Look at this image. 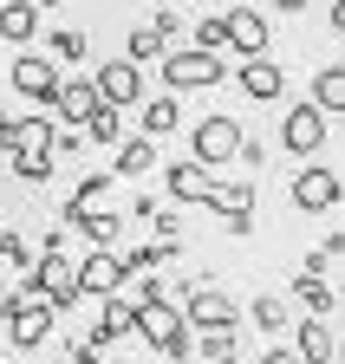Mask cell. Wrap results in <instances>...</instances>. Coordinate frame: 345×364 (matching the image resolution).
<instances>
[{
    "mask_svg": "<svg viewBox=\"0 0 345 364\" xmlns=\"http://www.w3.org/2000/svg\"><path fill=\"white\" fill-rule=\"evenodd\" d=\"M0 318H7V345H14V351H33V345H46V332H53L59 306L20 287V293H7V299H0Z\"/></svg>",
    "mask_w": 345,
    "mask_h": 364,
    "instance_id": "7a4b0ae2",
    "label": "cell"
},
{
    "mask_svg": "<svg viewBox=\"0 0 345 364\" xmlns=\"http://www.w3.org/2000/svg\"><path fill=\"white\" fill-rule=\"evenodd\" d=\"M39 254H33V241L26 235H14V228H0V267H33Z\"/></svg>",
    "mask_w": 345,
    "mask_h": 364,
    "instance_id": "1f68e13d",
    "label": "cell"
},
{
    "mask_svg": "<svg viewBox=\"0 0 345 364\" xmlns=\"http://www.w3.org/2000/svg\"><path fill=\"white\" fill-rule=\"evenodd\" d=\"M14 124H20V117H7V111H0V150L14 144Z\"/></svg>",
    "mask_w": 345,
    "mask_h": 364,
    "instance_id": "f35d334b",
    "label": "cell"
},
{
    "mask_svg": "<svg viewBox=\"0 0 345 364\" xmlns=\"http://www.w3.org/2000/svg\"><path fill=\"white\" fill-rule=\"evenodd\" d=\"M241 91H248L254 105H274V98H287V72L274 59H248L241 65Z\"/></svg>",
    "mask_w": 345,
    "mask_h": 364,
    "instance_id": "ac0fdd59",
    "label": "cell"
},
{
    "mask_svg": "<svg viewBox=\"0 0 345 364\" xmlns=\"http://www.w3.org/2000/svg\"><path fill=\"white\" fill-rule=\"evenodd\" d=\"M222 78H228L222 53H196V46H189V53H169L163 59V85L169 91H215Z\"/></svg>",
    "mask_w": 345,
    "mask_h": 364,
    "instance_id": "5b68a950",
    "label": "cell"
},
{
    "mask_svg": "<svg viewBox=\"0 0 345 364\" xmlns=\"http://www.w3.org/2000/svg\"><path fill=\"white\" fill-rule=\"evenodd\" d=\"M280 144H287L293 156H307V163H313V156L326 150V111H319L313 98H307V105H287V124H280Z\"/></svg>",
    "mask_w": 345,
    "mask_h": 364,
    "instance_id": "52a82bcc",
    "label": "cell"
},
{
    "mask_svg": "<svg viewBox=\"0 0 345 364\" xmlns=\"http://www.w3.org/2000/svg\"><path fill=\"white\" fill-rule=\"evenodd\" d=\"M0 228H7V221H0Z\"/></svg>",
    "mask_w": 345,
    "mask_h": 364,
    "instance_id": "7dc6e473",
    "label": "cell"
},
{
    "mask_svg": "<svg viewBox=\"0 0 345 364\" xmlns=\"http://www.w3.org/2000/svg\"><path fill=\"white\" fill-rule=\"evenodd\" d=\"M326 254H345V235H332V241H326Z\"/></svg>",
    "mask_w": 345,
    "mask_h": 364,
    "instance_id": "60d3db41",
    "label": "cell"
},
{
    "mask_svg": "<svg viewBox=\"0 0 345 364\" xmlns=\"http://www.w3.org/2000/svg\"><path fill=\"white\" fill-rule=\"evenodd\" d=\"M261 364H307V358H299L293 345H274V351H261Z\"/></svg>",
    "mask_w": 345,
    "mask_h": 364,
    "instance_id": "d590c367",
    "label": "cell"
},
{
    "mask_svg": "<svg viewBox=\"0 0 345 364\" xmlns=\"http://www.w3.org/2000/svg\"><path fill=\"white\" fill-rule=\"evenodd\" d=\"M293 306H299V312H313V318H326V312L339 306V287H326V273L299 267V273H293Z\"/></svg>",
    "mask_w": 345,
    "mask_h": 364,
    "instance_id": "d6986e66",
    "label": "cell"
},
{
    "mask_svg": "<svg viewBox=\"0 0 345 364\" xmlns=\"http://www.w3.org/2000/svg\"><path fill=\"white\" fill-rule=\"evenodd\" d=\"M176 124H183L176 91H163V98H144V136H156V144H163V136L176 130Z\"/></svg>",
    "mask_w": 345,
    "mask_h": 364,
    "instance_id": "603a6c76",
    "label": "cell"
},
{
    "mask_svg": "<svg viewBox=\"0 0 345 364\" xmlns=\"http://www.w3.org/2000/svg\"><path fill=\"white\" fill-rule=\"evenodd\" d=\"M137 332V299H124V293H111L105 299V312L92 318V338H85V345H98V351H111L117 338H131Z\"/></svg>",
    "mask_w": 345,
    "mask_h": 364,
    "instance_id": "9a60e30c",
    "label": "cell"
},
{
    "mask_svg": "<svg viewBox=\"0 0 345 364\" xmlns=\"http://www.w3.org/2000/svg\"><path fill=\"white\" fill-rule=\"evenodd\" d=\"M26 293L53 299L59 312L78 306V299H85V287H78V260H65V254H39V260L26 267Z\"/></svg>",
    "mask_w": 345,
    "mask_h": 364,
    "instance_id": "277c9868",
    "label": "cell"
},
{
    "mask_svg": "<svg viewBox=\"0 0 345 364\" xmlns=\"http://www.w3.org/2000/svg\"><path fill=\"white\" fill-rule=\"evenodd\" d=\"M235 338H241V326H202L196 332V351L215 364V358H235Z\"/></svg>",
    "mask_w": 345,
    "mask_h": 364,
    "instance_id": "f1b7e54d",
    "label": "cell"
},
{
    "mask_svg": "<svg viewBox=\"0 0 345 364\" xmlns=\"http://www.w3.org/2000/svg\"><path fill=\"white\" fill-rule=\"evenodd\" d=\"M72 228H78V235L92 241V247H117V235H124V221H117V215H98V208H85Z\"/></svg>",
    "mask_w": 345,
    "mask_h": 364,
    "instance_id": "83f0119b",
    "label": "cell"
},
{
    "mask_svg": "<svg viewBox=\"0 0 345 364\" xmlns=\"http://www.w3.org/2000/svg\"><path fill=\"white\" fill-rule=\"evenodd\" d=\"M248 7H261V0H248Z\"/></svg>",
    "mask_w": 345,
    "mask_h": 364,
    "instance_id": "f6af8a7d",
    "label": "cell"
},
{
    "mask_svg": "<svg viewBox=\"0 0 345 364\" xmlns=\"http://www.w3.org/2000/svg\"><path fill=\"white\" fill-rule=\"evenodd\" d=\"M98 98H105V105H144V65L105 59V65H98Z\"/></svg>",
    "mask_w": 345,
    "mask_h": 364,
    "instance_id": "5bb4252c",
    "label": "cell"
},
{
    "mask_svg": "<svg viewBox=\"0 0 345 364\" xmlns=\"http://www.w3.org/2000/svg\"><path fill=\"white\" fill-rule=\"evenodd\" d=\"M267 7H274V14H307L313 0H267Z\"/></svg>",
    "mask_w": 345,
    "mask_h": 364,
    "instance_id": "74e56055",
    "label": "cell"
},
{
    "mask_svg": "<svg viewBox=\"0 0 345 364\" xmlns=\"http://www.w3.org/2000/svg\"><path fill=\"white\" fill-rule=\"evenodd\" d=\"M241 312L254 318V332H280V326H287V312H293V306H287L280 293H254V299H248Z\"/></svg>",
    "mask_w": 345,
    "mask_h": 364,
    "instance_id": "484cf974",
    "label": "cell"
},
{
    "mask_svg": "<svg viewBox=\"0 0 345 364\" xmlns=\"http://www.w3.org/2000/svg\"><path fill=\"white\" fill-rule=\"evenodd\" d=\"M156 33L176 39V33H183V14H176V7H156Z\"/></svg>",
    "mask_w": 345,
    "mask_h": 364,
    "instance_id": "e575fe53",
    "label": "cell"
},
{
    "mask_svg": "<svg viewBox=\"0 0 345 364\" xmlns=\"http://www.w3.org/2000/svg\"><path fill=\"white\" fill-rule=\"evenodd\" d=\"M39 7H59V0H39Z\"/></svg>",
    "mask_w": 345,
    "mask_h": 364,
    "instance_id": "7bdbcfd3",
    "label": "cell"
},
{
    "mask_svg": "<svg viewBox=\"0 0 345 364\" xmlns=\"http://www.w3.org/2000/svg\"><path fill=\"white\" fill-rule=\"evenodd\" d=\"M7 78H14V91H20V98H33V105H53V98H59V85H65L53 53H20Z\"/></svg>",
    "mask_w": 345,
    "mask_h": 364,
    "instance_id": "8992f818",
    "label": "cell"
},
{
    "mask_svg": "<svg viewBox=\"0 0 345 364\" xmlns=\"http://www.w3.org/2000/svg\"><path fill=\"white\" fill-rule=\"evenodd\" d=\"M222 20H228V39H235V53H248V59H267V53H274V26H267V14H261V7L235 0V7H228Z\"/></svg>",
    "mask_w": 345,
    "mask_h": 364,
    "instance_id": "ba28073f",
    "label": "cell"
},
{
    "mask_svg": "<svg viewBox=\"0 0 345 364\" xmlns=\"http://www.w3.org/2000/svg\"><path fill=\"white\" fill-rule=\"evenodd\" d=\"M163 189H169V202H202V208H215V169H202L196 156H183V163H169L163 169Z\"/></svg>",
    "mask_w": 345,
    "mask_h": 364,
    "instance_id": "30bf717a",
    "label": "cell"
},
{
    "mask_svg": "<svg viewBox=\"0 0 345 364\" xmlns=\"http://www.w3.org/2000/svg\"><path fill=\"white\" fill-rule=\"evenodd\" d=\"M39 14H46L39 0H7V7H0V39H7V46H26L39 33Z\"/></svg>",
    "mask_w": 345,
    "mask_h": 364,
    "instance_id": "44dd1931",
    "label": "cell"
},
{
    "mask_svg": "<svg viewBox=\"0 0 345 364\" xmlns=\"http://www.w3.org/2000/svg\"><path fill=\"white\" fill-rule=\"evenodd\" d=\"M39 150H59V136H53V117H46V111H33V117H20V124H14L7 156H39Z\"/></svg>",
    "mask_w": 345,
    "mask_h": 364,
    "instance_id": "ffe728a7",
    "label": "cell"
},
{
    "mask_svg": "<svg viewBox=\"0 0 345 364\" xmlns=\"http://www.w3.org/2000/svg\"><path fill=\"white\" fill-rule=\"evenodd\" d=\"M85 53H92V39H85L78 26H59V33H53V59H59V65H78Z\"/></svg>",
    "mask_w": 345,
    "mask_h": 364,
    "instance_id": "f546056e",
    "label": "cell"
},
{
    "mask_svg": "<svg viewBox=\"0 0 345 364\" xmlns=\"http://www.w3.org/2000/svg\"><path fill=\"white\" fill-rule=\"evenodd\" d=\"M183 235V215L176 208H156V241H176Z\"/></svg>",
    "mask_w": 345,
    "mask_h": 364,
    "instance_id": "836d02e7",
    "label": "cell"
},
{
    "mask_svg": "<svg viewBox=\"0 0 345 364\" xmlns=\"http://www.w3.org/2000/svg\"><path fill=\"white\" fill-rule=\"evenodd\" d=\"M241 144H248V130H241V117H202L196 130H189V156L202 163V169H222V163H241Z\"/></svg>",
    "mask_w": 345,
    "mask_h": 364,
    "instance_id": "3957f363",
    "label": "cell"
},
{
    "mask_svg": "<svg viewBox=\"0 0 345 364\" xmlns=\"http://www.w3.org/2000/svg\"><path fill=\"white\" fill-rule=\"evenodd\" d=\"M124 280H131V267H124V254H111V247H92L78 260V287H85V299H111Z\"/></svg>",
    "mask_w": 345,
    "mask_h": 364,
    "instance_id": "9c48e42d",
    "label": "cell"
},
{
    "mask_svg": "<svg viewBox=\"0 0 345 364\" xmlns=\"http://www.w3.org/2000/svg\"><path fill=\"white\" fill-rule=\"evenodd\" d=\"M111 169H117V176H150V169H156V136H131V144H117Z\"/></svg>",
    "mask_w": 345,
    "mask_h": 364,
    "instance_id": "cb8c5ba5",
    "label": "cell"
},
{
    "mask_svg": "<svg viewBox=\"0 0 345 364\" xmlns=\"http://www.w3.org/2000/svg\"><path fill=\"white\" fill-rule=\"evenodd\" d=\"M339 196H345V182L326 169V163H307L293 176V208H307V215H326V208H339Z\"/></svg>",
    "mask_w": 345,
    "mask_h": 364,
    "instance_id": "8fae6325",
    "label": "cell"
},
{
    "mask_svg": "<svg viewBox=\"0 0 345 364\" xmlns=\"http://www.w3.org/2000/svg\"><path fill=\"white\" fill-rule=\"evenodd\" d=\"M85 136H92V144H117V105H98L92 124H85Z\"/></svg>",
    "mask_w": 345,
    "mask_h": 364,
    "instance_id": "d6a6232c",
    "label": "cell"
},
{
    "mask_svg": "<svg viewBox=\"0 0 345 364\" xmlns=\"http://www.w3.org/2000/svg\"><path fill=\"white\" fill-rule=\"evenodd\" d=\"M72 364H105V351H98V345H78V351H72Z\"/></svg>",
    "mask_w": 345,
    "mask_h": 364,
    "instance_id": "8d00e7d4",
    "label": "cell"
},
{
    "mask_svg": "<svg viewBox=\"0 0 345 364\" xmlns=\"http://www.w3.org/2000/svg\"><path fill=\"white\" fill-rule=\"evenodd\" d=\"M0 364H7V345H0Z\"/></svg>",
    "mask_w": 345,
    "mask_h": 364,
    "instance_id": "ee69618b",
    "label": "cell"
},
{
    "mask_svg": "<svg viewBox=\"0 0 345 364\" xmlns=\"http://www.w3.org/2000/svg\"><path fill=\"white\" fill-rule=\"evenodd\" d=\"M124 59H131V65H150V59H156V65H163V59H169V39H163L156 26H131V39H124Z\"/></svg>",
    "mask_w": 345,
    "mask_h": 364,
    "instance_id": "d4e9b609",
    "label": "cell"
},
{
    "mask_svg": "<svg viewBox=\"0 0 345 364\" xmlns=\"http://www.w3.org/2000/svg\"><path fill=\"white\" fill-rule=\"evenodd\" d=\"M0 7H7V0H0Z\"/></svg>",
    "mask_w": 345,
    "mask_h": 364,
    "instance_id": "bcb514c9",
    "label": "cell"
},
{
    "mask_svg": "<svg viewBox=\"0 0 345 364\" xmlns=\"http://www.w3.org/2000/svg\"><path fill=\"white\" fill-rule=\"evenodd\" d=\"M189 39H196V53H235V39H228V20H222V14H202V20L189 26Z\"/></svg>",
    "mask_w": 345,
    "mask_h": 364,
    "instance_id": "4316f807",
    "label": "cell"
},
{
    "mask_svg": "<svg viewBox=\"0 0 345 364\" xmlns=\"http://www.w3.org/2000/svg\"><path fill=\"white\" fill-rule=\"evenodd\" d=\"M307 98H313L326 117H345V65H339V59L313 72V91H307Z\"/></svg>",
    "mask_w": 345,
    "mask_h": 364,
    "instance_id": "7402d4cb",
    "label": "cell"
},
{
    "mask_svg": "<svg viewBox=\"0 0 345 364\" xmlns=\"http://www.w3.org/2000/svg\"><path fill=\"white\" fill-rule=\"evenodd\" d=\"M293 351L307 358V364H332V358H339V332L326 326V318L307 312V318H299V332H293Z\"/></svg>",
    "mask_w": 345,
    "mask_h": 364,
    "instance_id": "e0dca14e",
    "label": "cell"
},
{
    "mask_svg": "<svg viewBox=\"0 0 345 364\" xmlns=\"http://www.w3.org/2000/svg\"><path fill=\"white\" fill-rule=\"evenodd\" d=\"M332 33H345V0H332Z\"/></svg>",
    "mask_w": 345,
    "mask_h": 364,
    "instance_id": "ab89813d",
    "label": "cell"
},
{
    "mask_svg": "<svg viewBox=\"0 0 345 364\" xmlns=\"http://www.w3.org/2000/svg\"><path fill=\"white\" fill-rule=\"evenodd\" d=\"M215 215L228 221V235H248L254 228V182H222L215 189Z\"/></svg>",
    "mask_w": 345,
    "mask_h": 364,
    "instance_id": "2e32d148",
    "label": "cell"
},
{
    "mask_svg": "<svg viewBox=\"0 0 345 364\" xmlns=\"http://www.w3.org/2000/svg\"><path fill=\"white\" fill-rule=\"evenodd\" d=\"M53 169H59V156H53V150H39V156H14V176H20V182H33V189H39V182H53Z\"/></svg>",
    "mask_w": 345,
    "mask_h": 364,
    "instance_id": "4dcf8cb0",
    "label": "cell"
},
{
    "mask_svg": "<svg viewBox=\"0 0 345 364\" xmlns=\"http://www.w3.org/2000/svg\"><path fill=\"white\" fill-rule=\"evenodd\" d=\"M332 364H345V332H339V358H332Z\"/></svg>",
    "mask_w": 345,
    "mask_h": 364,
    "instance_id": "b9f144b4",
    "label": "cell"
},
{
    "mask_svg": "<svg viewBox=\"0 0 345 364\" xmlns=\"http://www.w3.org/2000/svg\"><path fill=\"white\" fill-rule=\"evenodd\" d=\"M183 312H189V326H196V332H202V326H241V318H235L241 306H235L222 287H202V280L183 287Z\"/></svg>",
    "mask_w": 345,
    "mask_h": 364,
    "instance_id": "7c38bea8",
    "label": "cell"
},
{
    "mask_svg": "<svg viewBox=\"0 0 345 364\" xmlns=\"http://www.w3.org/2000/svg\"><path fill=\"white\" fill-rule=\"evenodd\" d=\"M137 332L169 358V364H183L189 351H196V332H189V312L183 306H169V299H144L137 306Z\"/></svg>",
    "mask_w": 345,
    "mask_h": 364,
    "instance_id": "6da1fadb",
    "label": "cell"
},
{
    "mask_svg": "<svg viewBox=\"0 0 345 364\" xmlns=\"http://www.w3.org/2000/svg\"><path fill=\"white\" fill-rule=\"evenodd\" d=\"M98 105H105V98H98V78H65L59 98H53V117H59L65 130H85Z\"/></svg>",
    "mask_w": 345,
    "mask_h": 364,
    "instance_id": "4fadbf2b",
    "label": "cell"
}]
</instances>
